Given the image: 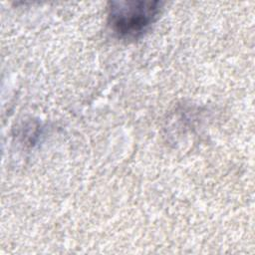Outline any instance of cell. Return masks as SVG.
<instances>
[{
	"label": "cell",
	"mask_w": 255,
	"mask_h": 255,
	"mask_svg": "<svg viewBox=\"0 0 255 255\" xmlns=\"http://www.w3.org/2000/svg\"><path fill=\"white\" fill-rule=\"evenodd\" d=\"M162 9L159 1H115L110 3L108 22L121 39L141 37L157 20Z\"/></svg>",
	"instance_id": "1"
}]
</instances>
